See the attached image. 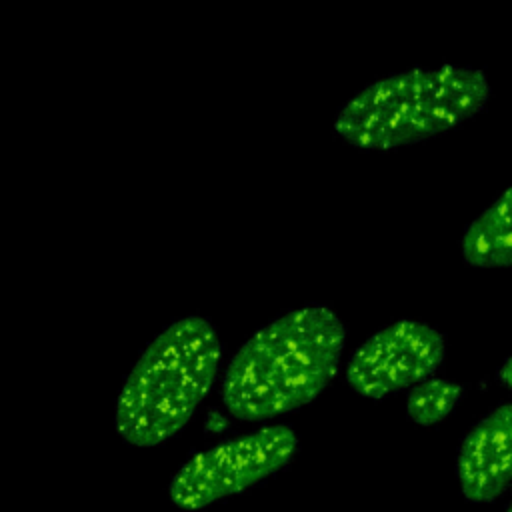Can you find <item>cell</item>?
Here are the masks:
<instances>
[{"label": "cell", "mask_w": 512, "mask_h": 512, "mask_svg": "<svg viewBox=\"0 0 512 512\" xmlns=\"http://www.w3.org/2000/svg\"><path fill=\"white\" fill-rule=\"evenodd\" d=\"M344 340V324L328 306H304L272 320L226 366V410L244 422H264L302 408L336 376Z\"/></svg>", "instance_id": "obj_1"}, {"label": "cell", "mask_w": 512, "mask_h": 512, "mask_svg": "<svg viewBox=\"0 0 512 512\" xmlns=\"http://www.w3.org/2000/svg\"><path fill=\"white\" fill-rule=\"evenodd\" d=\"M456 474L466 500L476 504L500 498L512 478V410L502 404L466 434Z\"/></svg>", "instance_id": "obj_6"}, {"label": "cell", "mask_w": 512, "mask_h": 512, "mask_svg": "<svg viewBox=\"0 0 512 512\" xmlns=\"http://www.w3.org/2000/svg\"><path fill=\"white\" fill-rule=\"evenodd\" d=\"M462 398V386L446 378L428 376L410 386L406 398V414L418 426H432L444 420L458 400Z\"/></svg>", "instance_id": "obj_8"}, {"label": "cell", "mask_w": 512, "mask_h": 512, "mask_svg": "<svg viewBox=\"0 0 512 512\" xmlns=\"http://www.w3.org/2000/svg\"><path fill=\"white\" fill-rule=\"evenodd\" d=\"M490 94L480 68H410L358 90L338 110L332 128L352 148L390 152L460 128L484 112Z\"/></svg>", "instance_id": "obj_2"}, {"label": "cell", "mask_w": 512, "mask_h": 512, "mask_svg": "<svg viewBox=\"0 0 512 512\" xmlns=\"http://www.w3.org/2000/svg\"><path fill=\"white\" fill-rule=\"evenodd\" d=\"M444 354L446 344L436 328L400 320L378 330L354 350L346 380L360 396L380 400L432 376Z\"/></svg>", "instance_id": "obj_5"}, {"label": "cell", "mask_w": 512, "mask_h": 512, "mask_svg": "<svg viewBox=\"0 0 512 512\" xmlns=\"http://www.w3.org/2000/svg\"><path fill=\"white\" fill-rule=\"evenodd\" d=\"M220 366L212 324L188 316L166 326L128 372L114 412L126 444L158 446L176 436L210 392Z\"/></svg>", "instance_id": "obj_3"}, {"label": "cell", "mask_w": 512, "mask_h": 512, "mask_svg": "<svg viewBox=\"0 0 512 512\" xmlns=\"http://www.w3.org/2000/svg\"><path fill=\"white\" fill-rule=\"evenodd\" d=\"M496 378H498V382H500L504 388H510V386H512V378H510V358L502 364V368L498 370Z\"/></svg>", "instance_id": "obj_9"}, {"label": "cell", "mask_w": 512, "mask_h": 512, "mask_svg": "<svg viewBox=\"0 0 512 512\" xmlns=\"http://www.w3.org/2000/svg\"><path fill=\"white\" fill-rule=\"evenodd\" d=\"M506 512H510V508H506Z\"/></svg>", "instance_id": "obj_10"}, {"label": "cell", "mask_w": 512, "mask_h": 512, "mask_svg": "<svg viewBox=\"0 0 512 512\" xmlns=\"http://www.w3.org/2000/svg\"><path fill=\"white\" fill-rule=\"evenodd\" d=\"M462 258L474 268H508L512 264V192L504 190L460 240Z\"/></svg>", "instance_id": "obj_7"}, {"label": "cell", "mask_w": 512, "mask_h": 512, "mask_svg": "<svg viewBox=\"0 0 512 512\" xmlns=\"http://www.w3.org/2000/svg\"><path fill=\"white\" fill-rule=\"evenodd\" d=\"M298 448L288 426H264L192 456L170 482V500L182 510H200L238 494L284 468Z\"/></svg>", "instance_id": "obj_4"}]
</instances>
